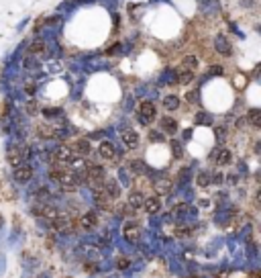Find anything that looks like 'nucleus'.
I'll return each instance as SVG.
<instances>
[{"label": "nucleus", "mask_w": 261, "mask_h": 278, "mask_svg": "<svg viewBox=\"0 0 261 278\" xmlns=\"http://www.w3.org/2000/svg\"><path fill=\"white\" fill-rule=\"evenodd\" d=\"M129 168H131L133 172H143V162H141V160H133V162L129 164Z\"/></svg>", "instance_id": "24"}, {"label": "nucleus", "mask_w": 261, "mask_h": 278, "mask_svg": "<svg viewBox=\"0 0 261 278\" xmlns=\"http://www.w3.org/2000/svg\"><path fill=\"white\" fill-rule=\"evenodd\" d=\"M247 119H249L255 127H259V123H261V110H259V108H251L249 113H247Z\"/></svg>", "instance_id": "20"}, {"label": "nucleus", "mask_w": 261, "mask_h": 278, "mask_svg": "<svg viewBox=\"0 0 261 278\" xmlns=\"http://www.w3.org/2000/svg\"><path fill=\"white\" fill-rule=\"evenodd\" d=\"M194 80V72H188V70H184L182 74H180V82L182 84H190Z\"/></svg>", "instance_id": "22"}, {"label": "nucleus", "mask_w": 261, "mask_h": 278, "mask_svg": "<svg viewBox=\"0 0 261 278\" xmlns=\"http://www.w3.org/2000/svg\"><path fill=\"white\" fill-rule=\"evenodd\" d=\"M98 153H100V157H104V160H115L117 149H115V145H113L111 141H102V143L98 145Z\"/></svg>", "instance_id": "11"}, {"label": "nucleus", "mask_w": 261, "mask_h": 278, "mask_svg": "<svg viewBox=\"0 0 261 278\" xmlns=\"http://www.w3.org/2000/svg\"><path fill=\"white\" fill-rule=\"evenodd\" d=\"M58 182L62 184V188H64L66 192H74V190H78V188L82 186V176H80L78 172H74V170L66 168V170H64V174L60 176V180H58Z\"/></svg>", "instance_id": "1"}, {"label": "nucleus", "mask_w": 261, "mask_h": 278, "mask_svg": "<svg viewBox=\"0 0 261 278\" xmlns=\"http://www.w3.org/2000/svg\"><path fill=\"white\" fill-rule=\"evenodd\" d=\"M27 92H29V94H35V86H27Z\"/></svg>", "instance_id": "26"}, {"label": "nucleus", "mask_w": 261, "mask_h": 278, "mask_svg": "<svg viewBox=\"0 0 261 278\" xmlns=\"http://www.w3.org/2000/svg\"><path fill=\"white\" fill-rule=\"evenodd\" d=\"M143 201H145L143 192H139V190H133V192L129 194V198H127V205H129L133 211H137V209H141V207H143Z\"/></svg>", "instance_id": "14"}, {"label": "nucleus", "mask_w": 261, "mask_h": 278, "mask_svg": "<svg viewBox=\"0 0 261 278\" xmlns=\"http://www.w3.org/2000/svg\"><path fill=\"white\" fill-rule=\"evenodd\" d=\"M102 190L111 201H119V196H121V186H119L117 180H104L102 182Z\"/></svg>", "instance_id": "6"}, {"label": "nucleus", "mask_w": 261, "mask_h": 278, "mask_svg": "<svg viewBox=\"0 0 261 278\" xmlns=\"http://www.w3.org/2000/svg\"><path fill=\"white\" fill-rule=\"evenodd\" d=\"M162 129H164V133H168V135H176V133H178V123H176V119L164 117V119H162Z\"/></svg>", "instance_id": "15"}, {"label": "nucleus", "mask_w": 261, "mask_h": 278, "mask_svg": "<svg viewBox=\"0 0 261 278\" xmlns=\"http://www.w3.org/2000/svg\"><path fill=\"white\" fill-rule=\"evenodd\" d=\"M121 139H123V143H125L129 149H135V147L139 145V133H137L135 129H123V131H121Z\"/></svg>", "instance_id": "7"}, {"label": "nucleus", "mask_w": 261, "mask_h": 278, "mask_svg": "<svg viewBox=\"0 0 261 278\" xmlns=\"http://www.w3.org/2000/svg\"><path fill=\"white\" fill-rule=\"evenodd\" d=\"M198 184L200 186H208V184H211V176H208V174H200L198 176Z\"/></svg>", "instance_id": "25"}, {"label": "nucleus", "mask_w": 261, "mask_h": 278, "mask_svg": "<svg viewBox=\"0 0 261 278\" xmlns=\"http://www.w3.org/2000/svg\"><path fill=\"white\" fill-rule=\"evenodd\" d=\"M137 113H139V117H141L143 123H153L155 117H158V108H155V104H153L151 100H143V102L139 104Z\"/></svg>", "instance_id": "2"}, {"label": "nucleus", "mask_w": 261, "mask_h": 278, "mask_svg": "<svg viewBox=\"0 0 261 278\" xmlns=\"http://www.w3.org/2000/svg\"><path fill=\"white\" fill-rule=\"evenodd\" d=\"M129 266H131V260H129V258H125V256H121V258L117 260V268H119V270H127Z\"/></svg>", "instance_id": "23"}, {"label": "nucleus", "mask_w": 261, "mask_h": 278, "mask_svg": "<svg viewBox=\"0 0 261 278\" xmlns=\"http://www.w3.org/2000/svg\"><path fill=\"white\" fill-rule=\"evenodd\" d=\"M45 49H47V45H45V41H41V39H35V41L29 45V53H31V55H41Z\"/></svg>", "instance_id": "18"}, {"label": "nucleus", "mask_w": 261, "mask_h": 278, "mask_svg": "<svg viewBox=\"0 0 261 278\" xmlns=\"http://www.w3.org/2000/svg\"><path fill=\"white\" fill-rule=\"evenodd\" d=\"M33 178V168L29 164H19L17 168H15V180L17 182H21V184H25V182H29Z\"/></svg>", "instance_id": "5"}, {"label": "nucleus", "mask_w": 261, "mask_h": 278, "mask_svg": "<svg viewBox=\"0 0 261 278\" xmlns=\"http://www.w3.org/2000/svg\"><path fill=\"white\" fill-rule=\"evenodd\" d=\"M147 215H155L160 209H162V201H160V196H149V198H145L143 201V207H141Z\"/></svg>", "instance_id": "8"}, {"label": "nucleus", "mask_w": 261, "mask_h": 278, "mask_svg": "<svg viewBox=\"0 0 261 278\" xmlns=\"http://www.w3.org/2000/svg\"><path fill=\"white\" fill-rule=\"evenodd\" d=\"M182 68L188 70V72H194L198 68V58L196 55H186V58L182 60Z\"/></svg>", "instance_id": "17"}, {"label": "nucleus", "mask_w": 261, "mask_h": 278, "mask_svg": "<svg viewBox=\"0 0 261 278\" xmlns=\"http://www.w3.org/2000/svg\"><path fill=\"white\" fill-rule=\"evenodd\" d=\"M72 157H74V151L70 147H60V149L54 151V155H51V160H54L56 164H68Z\"/></svg>", "instance_id": "9"}, {"label": "nucleus", "mask_w": 261, "mask_h": 278, "mask_svg": "<svg viewBox=\"0 0 261 278\" xmlns=\"http://www.w3.org/2000/svg\"><path fill=\"white\" fill-rule=\"evenodd\" d=\"M96 225H98V213H94V211H88L78 219V227L84 229V231H90Z\"/></svg>", "instance_id": "4"}, {"label": "nucleus", "mask_w": 261, "mask_h": 278, "mask_svg": "<svg viewBox=\"0 0 261 278\" xmlns=\"http://www.w3.org/2000/svg\"><path fill=\"white\" fill-rule=\"evenodd\" d=\"M215 162H217V166H229V164L233 162L231 149H229V147H221V149L217 151V155H215Z\"/></svg>", "instance_id": "13"}, {"label": "nucleus", "mask_w": 261, "mask_h": 278, "mask_svg": "<svg viewBox=\"0 0 261 278\" xmlns=\"http://www.w3.org/2000/svg\"><path fill=\"white\" fill-rule=\"evenodd\" d=\"M90 151H92V145H90V141H88L86 137H82V139L76 141V153H78V155L86 157Z\"/></svg>", "instance_id": "16"}, {"label": "nucleus", "mask_w": 261, "mask_h": 278, "mask_svg": "<svg viewBox=\"0 0 261 278\" xmlns=\"http://www.w3.org/2000/svg\"><path fill=\"white\" fill-rule=\"evenodd\" d=\"M215 47H217V51L223 53V55H231V53H233V45H231V41H229L225 35H217Z\"/></svg>", "instance_id": "10"}, {"label": "nucleus", "mask_w": 261, "mask_h": 278, "mask_svg": "<svg viewBox=\"0 0 261 278\" xmlns=\"http://www.w3.org/2000/svg\"><path fill=\"white\" fill-rule=\"evenodd\" d=\"M153 186H155V190H158V192H168L172 184H170V180H160V182H155Z\"/></svg>", "instance_id": "21"}, {"label": "nucleus", "mask_w": 261, "mask_h": 278, "mask_svg": "<svg viewBox=\"0 0 261 278\" xmlns=\"http://www.w3.org/2000/svg\"><path fill=\"white\" fill-rule=\"evenodd\" d=\"M23 157H25V151H23V147H19V145H13L11 149H9V162H11V166H17L19 164H23Z\"/></svg>", "instance_id": "12"}, {"label": "nucleus", "mask_w": 261, "mask_h": 278, "mask_svg": "<svg viewBox=\"0 0 261 278\" xmlns=\"http://www.w3.org/2000/svg\"><path fill=\"white\" fill-rule=\"evenodd\" d=\"M123 235H125L127 242L137 244L141 240V225L137 223V221H127L125 227H123Z\"/></svg>", "instance_id": "3"}, {"label": "nucleus", "mask_w": 261, "mask_h": 278, "mask_svg": "<svg viewBox=\"0 0 261 278\" xmlns=\"http://www.w3.org/2000/svg\"><path fill=\"white\" fill-rule=\"evenodd\" d=\"M164 108H166V110H178V108H180V98H178V96H168V98H164Z\"/></svg>", "instance_id": "19"}]
</instances>
